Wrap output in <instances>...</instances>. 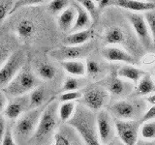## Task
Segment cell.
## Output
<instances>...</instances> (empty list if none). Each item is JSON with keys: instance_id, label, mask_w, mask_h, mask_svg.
<instances>
[{"instance_id": "cell-28", "label": "cell", "mask_w": 155, "mask_h": 145, "mask_svg": "<svg viewBox=\"0 0 155 145\" xmlns=\"http://www.w3.org/2000/svg\"><path fill=\"white\" fill-rule=\"evenodd\" d=\"M124 40V33L119 27H111L105 34V41L110 45L121 44Z\"/></svg>"}, {"instance_id": "cell-44", "label": "cell", "mask_w": 155, "mask_h": 145, "mask_svg": "<svg viewBox=\"0 0 155 145\" xmlns=\"http://www.w3.org/2000/svg\"><path fill=\"white\" fill-rule=\"evenodd\" d=\"M140 1H143V2H153L152 0H140Z\"/></svg>"}, {"instance_id": "cell-45", "label": "cell", "mask_w": 155, "mask_h": 145, "mask_svg": "<svg viewBox=\"0 0 155 145\" xmlns=\"http://www.w3.org/2000/svg\"><path fill=\"white\" fill-rule=\"evenodd\" d=\"M136 145H147V143H144V142H140V143H137Z\"/></svg>"}, {"instance_id": "cell-11", "label": "cell", "mask_w": 155, "mask_h": 145, "mask_svg": "<svg viewBox=\"0 0 155 145\" xmlns=\"http://www.w3.org/2000/svg\"><path fill=\"white\" fill-rule=\"evenodd\" d=\"M127 17H128L130 23L132 24L135 33L137 34V36L139 37L140 41L142 42L143 44V46L145 47H151L152 39H151V35H150V33H149L148 25L144 18L143 16H140V14H132V13H128Z\"/></svg>"}, {"instance_id": "cell-26", "label": "cell", "mask_w": 155, "mask_h": 145, "mask_svg": "<svg viewBox=\"0 0 155 145\" xmlns=\"http://www.w3.org/2000/svg\"><path fill=\"white\" fill-rule=\"evenodd\" d=\"M139 134L145 142L155 140V120L153 119L143 123L142 126H140Z\"/></svg>"}, {"instance_id": "cell-29", "label": "cell", "mask_w": 155, "mask_h": 145, "mask_svg": "<svg viewBox=\"0 0 155 145\" xmlns=\"http://www.w3.org/2000/svg\"><path fill=\"white\" fill-rule=\"evenodd\" d=\"M75 1L79 3L88 13L91 19L96 21L98 18V8H97L93 0H75Z\"/></svg>"}, {"instance_id": "cell-2", "label": "cell", "mask_w": 155, "mask_h": 145, "mask_svg": "<svg viewBox=\"0 0 155 145\" xmlns=\"http://www.w3.org/2000/svg\"><path fill=\"white\" fill-rule=\"evenodd\" d=\"M58 101L55 97L48 101V103L43 109L42 114L39 119L37 128L30 141L42 144L46 142L51 137V134H54L56 128L59 123V118L57 115Z\"/></svg>"}, {"instance_id": "cell-3", "label": "cell", "mask_w": 155, "mask_h": 145, "mask_svg": "<svg viewBox=\"0 0 155 145\" xmlns=\"http://www.w3.org/2000/svg\"><path fill=\"white\" fill-rule=\"evenodd\" d=\"M47 103L41 108L28 109L17 119L12 132L18 145H25L30 141L36 130L42 111L45 108Z\"/></svg>"}, {"instance_id": "cell-8", "label": "cell", "mask_w": 155, "mask_h": 145, "mask_svg": "<svg viewBox=\"0 0 155 145\" xmlns=\"http://www.w3.org/2000/svg\"><path fill=\"white\" fill-rule=\"evenodd\" d=\"M96 130L102 145L113 143L114 137V123L109 111L101 109L95 116Z\"/></svg>"}, {"instance_id": "cell-19", "label": "cell", "mask_w": 155, "mask_h": 145, "mask_svg": "<svg viewBox=\"0 0 155 145\" xmlns=\"http://www.w3.org/2000/svg\"><path fill=\"white\" fill-rule=\"evenodd\" d=\"M61 67L63 68L67 74H69L75 77L84 76L86 74L85 63L81 60H67L59 62Z\"/></svg>"}, {"instance_id": "cell-13", "label": "cell", "mask_w": 155, "mask_h": 145, "mask_svg": "<svg viewBox=\"0 0 155 145\" xmlns=\"http://www.w3.org/2000/svg\"><path fill=\"white\" fill-rule=\"evenodd\" d=\"M110 115L119 120H133L136 116V106L128 101H118L109 108Z\"/></svg>"}, {"instance_id": "cell-24", "label": "cell", "mask_w": 155, "mask_h": 145, "mask_svg": "<svg viewBox=\"0 0 155 145\" xmlns=\"http://www.w3.org/2000/svg\"><path fill=\"white\" fill-rule=\"evenodd\" d=\"M107 90L114 96H122L126 92V85L122 79L118 76H111L107 83Z\"/></svg>"}, {"instance_id": "cell-47", "label": "cell", "mask_w": 155, "mask_h": 145, "mask_svg": "<svg viewBox=\"0 0 155 145\" xmlns=\"http://www.w3.org/2000/svg\"><path fill=\"white\" fill-rule=\"evenodd\" d=\"M93 1H94V2H97V3H98V2L100 1V0H93Z\"/></svg>"}, {"instance_id": "cell-21", "label": "cell", "mask_w": 155, "mask_h": 145, "mask_svg": "<svg viewBox=\"0 0 155 145\" xmlns=\"http://www.w3.org/2000/svg\"><path fill=\"white\" fill-rule=\"evenodd\" d=\"M144 75V72L140 69H138L134 66L125 65L119 68L117 71V76L120 79H128L133 82H138Z\"/></svg>"}, {"instance_id": "cell-12", "label": "cell", "mask_w": 155, "mask_h": 145, "mask_svg": "<svg viewBox=\"0 0 155 145\" xmlns=\"http://www.w3.org/2000/svg\"><path fill=\"white\" fill-rule=\"evenodd\" d=\"M29 109L28 94L13 98L11 102H8L7 108L4 111L5 118L10 120H17L19 116Z\"/></svg>"}, {"instance_id": "cell-25", "label": "cell", "mask_w": 155, "mask_h": 145, "mask_svg": "<svg viewBox=\"0 0 155 145\" xmlns=\"http://www.w3.org/2000/svg\"><path fill=\"white\" fill-rule=\"evenodd\" d=\"M16 31L18 33V37L22 39H28L31 37L34 32H35V24L32 21L27 18H24L19 21L16 26Z\"/></svg>"}, {"instance_id": "cell-38", "label": "cell", "mask_w": 155, "mask_h": 145, "mask_svg": "<svg viewBox=\"0 0 155 145\" xmlns=\"http://www.w3.org/2000/svg\"><path fill=\"white\" fill-rule=\"evenodd\" d=\"M155 118V105H151L150 108L147 110V112L143 114V117L140 119L143 123L147 122V121L153 120Z\"/></svg>"}, {"instance_id": "cell-36", "label": "cell", "mask_w": 155, "mask_h": 145, "mask_svg": "<svg viewBox=\"0 0 155 145\" xmlns=\"http://www.w3.org/2000/svg\"><path fill=\"white\" fill-rule=\"evenodd\" d=\"M145 18H147V23L149 28V32L151 34L152 44L155 47V10L154 11H148L145 14Z\"/></svg>"}, {"instance_id": "cell-20", "label": "cell", "mask_w": 155, "mask_h": 145, "mask_svg": "<svg viewBox=\"0 0 155 145\" xmlns=\"http://www.w3.org/2000/svg\"><path fill=\"white\" fill-rule=\"evenodd\" d=\"M29 109L41 108L47 103V90L43 86H37L28 94Z\"/></svg>"}, {"instance_id": "cell-18", "label": "cell", "mask_w": 155, "mask_h": 145, "mask_svg": "<svg viewBox=\"0 0 155 145\" xmlns=\"http://www.w3.org/2000/svg\"><path fill=\"white\" fill-rule=\"evenodd\" d=\"M76 17H77V12L76 9L70 6L67 9H65L63 11L59 18H58V27L62 31V32H70L72 27L74 26V23L76 21Z\"/></svg>"}, {"instance_id": "cell-35", "label": "cell", "mask_w": 155, "mask_h": 145, "mask_svg": "<svg viewBox=\"0 0 155 145\" xmlns=\"http://www.w3.org/2000/svg\"><path fill=\"white\" fill-rule=\"evenodd\" d=\"M86 74L91 76H97L101 72V66L97 61L93 59H88L85 63Z\"/></svg>"}, {"instance_id": "cell-6", "label": "cell", "mask_w": 155, "mask_h": 145, "mask_svg": "<svg viewBox=\"0 0 155 145\" xmlns=\"http://www.w3.org/2000/svg\"><path fill=\"white\" fill-rule=\"evenodd\" d=\"M25 63V55L21 50L10 54L6 62L0 68V90L6 87L9 82L22 69Z\"/></svg>"}, {"instance_id": "cell-40", "label": "cell", "mask_w": 155, "mask_h": 145, "mask_svg": "<svg viewBox=\"0 0 155 145\" xmlns=\"http://www.w3.org/2000/svg\"><path fill=\"white\" fill-rule=\"evenodd\" d=\"M7 105H8V97L5 95V93L0 90V114L4 113L5 109L7 108Z\"/></svg>"}, {"instance_id": "cell-39", "label": "cell", "mask_w": 155, "mask_h": 145, "mask_svg": "<svg viewBox=\"0 0 155 145\" xmlns=\"http://www.w3.org/2000/svg\"><path fill=\"white\" fill-rule=\"evenodd\" d=\"M6 129H7V121L5 116L0 114V145H1L2 142V139L4 137V134L5 132H6Z\"/></svg>"}, {"instance_id": "cell-37", "label": "cell", "mask_w": 155, "mask_h": 145, "mask_svg": "<svg viewBox=\"0 0 155 145\" xmlns=\"http://www.w3.org/2000/svg\"><path fill=\"white\" fill-rule=\"evenodd\" d=\"M1 145H18L16 140L14 138L11 126H7V129H6V132H5L4 137L2 139Z\"/></svg>"}, {"instance_id": "cell-15", "label": "cell", "mask_w": 155, "mask_h": 145, "mask_svg": "<svg viewBox=\"0 0 155 145\" xmlns=\"http://www.w3.org/2000/svg\"><path fill=\"white\" fill-rule=\"evenodd\" d=\"M113 5L136 12H148L155 10V2H143L140 0H114Z\"/></svg>"}, {"instance_id": "cell-4", "label": "cell", "mask_w": 155, "mask_h": 145, "mask_svg": "<svg viewBox=\"0 0 155 145\" xmlns=\"http://www.w3.org/2000/svg\"><path fill=\"white\" fill-rule=\"evenodd\" d=\"M39 80L30 70L21 69L18 74L4 87L2 91L7 97L16 98V97L29 94L30 92L39 86Z\"/></svg>"}, {"instance_id": "cell-32", "label": "cell", "mask_w": 155, "mask_h": 145, "mask_svg": "<svg viewBox=\"0 0 155 145\" xmlns=\"http://www.w3.org/2000/svg\"><path fill=\"white\" fill-rule=\"evenodd\" d=\"M82 93L81 91H68V92H62V94L58 97L57 101L60 103L64 102H76L78 100H81Z\"/></svg>"}, {"instance_id": "cell-30", "label": "cell", "mask_w": 155, "mask_h": 145, "mask_svg": "<svg viewBox=\"0 0 155 145\" xmlns=\"http://www.w3.org/2000/svg\"><path fill=\"white\" fill-rule=\"evenodd\" d=\"M82 83L81 81L77 79L75 76L68 77L64 80L62 84V92H68V91H79L80 88L81 87Z\"/></svg>"}, {"instance_id": "cell-41", "label": "cell", "mask_w": 155, "mask_h": 145, "mask_svg": "<svg viewBox=\"0 0 155 145\" xmlns=\"http://www.w3.org/2000/svg\"><path fill=\"white\" fill-rule=\"evenodd\" d=\"M9 56H10V52L7 50H5V48L0 47V68L6 62Z\"/></svg>"}, {"instance_id": "cell-5", "label": "cell", "mask_w": 155, "mask_h": 145, "mask_svg": "<svg viewBox=\"0 0 155 145\" xmlns=\"http://www.w3.org/2000/svg\"><path fill=\"white\" fill-rule=\"evenodd\" d=\"M80 101L81 105L91 110L92 112L99 111L109 104L110 93L102 86H91L82 93Z\"/></svg>"}, {"instance_id": "cell-31", "label": "cell", "mask_w": 155, "mask_h": 145, "mask_svg": "<svg viewBox=\"0 0 155 145\" xmlns=\"http://www.w3.org/2000/svg\"><path fill=\"white\" fill-rule=\"evenodd\" d=\"M68 5H69V0H51L48 4V10L53 14H57L67 9Z\"/></svg>"}, {"instance_id": "cell-7", "label": "cell", "mask_w": 155, "mask_h": 145, "mask_svg": "<svg viewBox=\"0 0 155 145\" xmlns=\"http://www.w3.org/2000/svg\"><path fill=\"white\" fill-rule=\"evenodd\" d=\"M93 48L91 43H86L81 46H64L54 48L50 52V56L56 61L79 60L85 57Z\"/></svg>"}, {"instance_id": "cell-43", "label": "cell", "mask_w": 155, "mask_h": 145, "mask_svg": "<svg viewBox=\"0 0 155 145\" xmlns=\"http://www.w3.org/2000/svg\"><path fill=\"white\" fill-rule=\"evenodd\" d=\"M147 102L151 105H155V92L152 94L147 96Z\"/></svg>"}, {"instance_id": "cell-22", "label": "cell", "mask_w": 155, "mask_h": 145, "mask_svg": "<svg viewBox=\"0 0 155 145\" xmlns=\"http://www.w3.org/2000/svg\"><path fill=\"white\" fill-rule=\"evenodd\" d=\"M155 92V83L151 76L147 74H144L143 76L139 80L136 93L140 96H148Z\"/></svg>"}, {"instance_id": "cell-9", "label": "cell", "mask_w": 155, "mask_h": 145, "mask_svg": "<svg viewBox=\"0 0 155 145\" xmlns=\"http://www.w3.org/2000/svg\"><path fill=\"white\" fill-rule=\"evenodd\" d=\"M114 130L123 145H136L139 140L140 123L135 120L114 121Z\"/></svg>"}, {"instance_id": "cell-46", "label": "cell", "mask_w": 155, "mask_h": 145, "mask_svg": "<svg viewBox=\"0 0 155 145\" xmlns=\"http://www.w3.org/2000/svg\"><path fill=\"white\" fill-rule=\"evenodd\" d=\"M114 145H123V144H122V143H121L120 141H118V142H116V143H115Z\"/></svg>"}, {"instance_id": "cell-17", "label": "cell", "mask_w": 155, "mask_h": 145, "mask_svg": "<svg viewBox=\"0 0 155 145\" xmlns=\"http://www.w3.org/2000/svg\"><path fill=\"white\" fill-rule=\"evenodd\" d=\"M92 35L93 31L92 29L88 28L85 30L77 31L74 33H70L62 40V43L64 46H81L88 42Z\"/></svg>"}, {"instance_id": "cell-14", "label": "cell", "mask_w": 155, "mask_h": 145, "mask_svg": "<svg viewBox=\"0 0 155 145\" xmlns=\"http://www.w3.org/2000/svg\"><path fill=\"white\" fill-rule=\"evenodd\" d=\"M101 54L106 60L110 62H124L126 64L134 65L136 60L127 51L115 47H108L102 50Z\"/></svg>"}, {"instance_id": "cell-16", "label": "cell", "mask_w": 155, "mask_h": 145, "mask_svg": "<svg viewBox=\"0 0 155 145\" xmlns=\"http://www.w3.org/2000/svg\"><path fill=\"white\" fill-rule=\"evenodd\" d=\"M72 6L76 9L77 17H76V21H75V23H74V26L72 27L71 31L69 33H74V32H77V31L88 29L89 26L91 25V18L88 14V13H87L79 3L76 2L75 0L73 1Z\"/></svg>"}, {"instance_id": "cell-34", "label": "cell", "mask_w": 155, "mask_h": 145, "mask_svg": "<svg viewBox=\"0 0 155 145\" xmlns=\"http://www.w3.org/2000/svg\"><path fill=\"white\" fill-rule=\"evenodd\" d=\"M48 0H16L14 3V6L11 10V13L10 14L17 12L18 10H19L22 7H26V6H31V5H37V4H41L43 2H46Z\"/></svg>"}, {"instance_id": "cell-23", "label": "cell", "mask_w": 155, "mask_h": 145, "mask_svg": "<svg viewBox=\"0 0 155 145\" xmlns=\"http://www.w3.org/2000/svg\"><path fill=\"white\" fill-rule=\"evenodd\" d=\"M76 103L75 102H64L60 105L58 104L57 108V115L59 121L62 123H67L72 116L74 115V112L76 110Z\"/></svg>"}, {"instance_id": "cell-33", "label": "cell", "mask_w": 155, "mask_h": 145, "mask_svg": "<svg viewBox=\"0 0 155 145\" xmlns=\"http://www.w3.org/2000/svg\"><path fill=\"white\" fill-rule=\"evenodd\" d=\"M14 3V0H0V22L3 21L8 14H10Z\"/></svg>"}, {"instance_id": "cell-27", "label": "cell", "mask_w": 155, "mask_h": 145, "mask_svg": "<svg viewBox=\"0 0 155 145\" xmlns=\"http://www.w3.org/2000/svg\"><path fill=\"white\" fill-rule=\"evenodd\" d=\"M36 72L40 79L44 80H51L54 79L56 75V70L54 66H52L50 63L42 62L37 65Z\"/></svg>"}, {"instance_id": "cell-1", "label": "cell", "mask_w": 155, "mask_h": 145, "mask_svg": "<svg viewBox=\"0 0 155 145\" xmlns=\"http://www.w3.org/2000/svg\"><path fill=\"white\" fill-rule=\"evenodd\" d=\"M79 134L84 145H102L96 130L95 115L81 105H77L72 118L67 122ZM110 145H114V142Z\"/></svg>"}, {"instance_id": "cell-42", "label": "cell", "mask_w": 155, "mask_h": 145, "mask_svg": "<svg viewBox=\"0 0 155 145\" xmlns=\"http://www.w3.org/2000/svg\"><path fill=\"white\" fill-rule=\"evenodd\" d=\"M113 1L114 0H100L98 2V9L102 10V9L110 6V5H113Z\"/></svg>"}, {"instance_id": "cell-10", "label": "cell", "mask_w": 155, "mask_h": 145, "mask_svg": "<svg viewBox=\"0 0 155 145\" xmlns=\"http://www.w3.org/2000/svg\"><path fill=\"white\" fill-rule=\"evenodd\" d=\"M51 145H84L81 137L70 125L61 126L54 134Z\"/></svg>"}]
</instances>
